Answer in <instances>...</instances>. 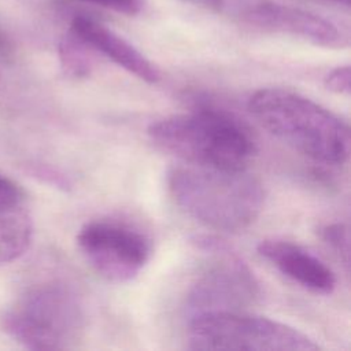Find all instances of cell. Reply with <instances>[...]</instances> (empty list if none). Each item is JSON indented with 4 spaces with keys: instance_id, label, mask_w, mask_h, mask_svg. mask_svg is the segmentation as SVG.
Masks as SVG:
<instances>
[{
    "instance_id": "8fae6325",
    "label": "cell",
    "mask_w": 351,
    "mask_h": 351,
    "mask_svg": "<svg viewBox=\"0 0 351 351\" xmlns=\"http://www.w3.org/2000/svg\"><path fill=\"white\" fill-rule=\"evenodd\" d=\"M33 222L25 204L0 210V265L26 252L32 243Z\"/></svg>"
},
{
    "instance_id": "9c48e42d",
    "label": "cell",
    "mask_w": 351,
    "mask_h": 351,
    "mask_svg": "<svg viewBox=\"0 0 351 351\" xmlns=\"http://www.w3.org/2000/svg\"><path fill=\"white\" fill-rule=\"evenodd\" d=\"M256 250L262 258L300 287L319 295L333 292L336 276L332 269L302 245L287 240L266 239L258 244Z\"/></svg>"
},
{
    "instance_id": "30bf717a",
    "label": "cell",
    "mask_w": 351,
    "mask_h": 351,
    "mask_svg": "<svg viewBox=\"0 0 351 351\" xmlns=\"http://www.w3.org/2000/svg\"><path fill=\"white\" fill-rule=\"evenodd\" d=\"M69 30L82 40L92 51L99 52L137 78L155 84L160 80L158 67L123 37L93 18L77 15Z\"/></svg>"
},
{
    "instance_id": "5b68a950",
    "label": "cell",
    "mask_w": 351,
    "mask_h": 351,
    "mask_svg": "<svg viewBox=\"0 0 351 351\" xmlns=\"http://www.w3.org/2000/svg\"><path fill=\"white\" fill-rule=\"evenodd\" d=\"M188 343L192 350L314 351L319 346L303 332L243 311H217L191 317Z\"/></svg>"
},
{
    "instance_id": "4fadbf2b",
    "label": "cell",
    "mask_w": 351,
    "mask_h": 351,
    "mask_svg": "<svg viewBox=\"0 0 351 351\" xmlns=\"http://www.w3.org/2000/svg\"><path fill=\"white\" fill-rule=\"evenodd\" d=\"M322 240L337 254L346 269L350 266V233L344 223H329L321 229Z\"/></svg>"
},
{
    "instance_id": "e0dca14e",
    "label": "cell",
    "mask_w": 351,
    "mask_h": 351,
    "mask_svg": "<svg viewBox=\"0 0 351 351\" xmlns=\"http://www.w3.org/2000/svg\"><path fill=\"white\" fill-rule=\"evenodd\" d=\"M12 56V44L5 34V32L0 27V62H7Z\"/></svg>"
},
{
    "instance_id": "7a4b0ae2",
    "label": "cell",
    "mask_w": 351,
    "mask_h": 351,
    "mask_svg": "<svg viewBox=\"0 0 351 351\" xmlns=\"http://www.w3.org/2000/svg\"><path fill=\"white\" fill-rule=\"evenodd\" d=\"M148 136L160 149L196 166L245 169L256 154L247 125L213 106L158 119L148 126Z\"/></svg>"
},
{
    "instance_id": "3957f363",
    "label": "cell",
    "mask_w": 351,
    "mask_h": 351,
    "mask_svg": "<svg viewBox=\"0 0 351 351\" xmlns=\"http://www.w3.org/2000/svg\"><path fill=\"white\" fill-rule=\"evenodd\" d=\"M254 118L295 151L324 165H343L350 156V129L318 103L282 88H263L248 100Z\"/></svg>"
},
{
    "instance_id": "5bb4252c",
    "label": "cell",
    "mask_w": 351,
    "mask_h": 351,
    "mask_svg": "<svg viewBox=\"0 0 351 351\" xmlns=\"http://www.w3.org/2000/svg\"><path fill=\"white\" fill-rule=\"evenodd\" d=\"M25 199L23 189L12 178L0 173V210L25 204Z\"/></svg>"
},
{
    "instance_id": "277c9868",
    "label": "cell",
    "mask_w": 351,
    "mask_h": 351,
    "mask_svg": "<svg viewBox=\"0 0 351 351\" xmlns=\"http://www.w3.org/2000/svg\"><path fill=\"white\" fill-rule=\"evenodd\" d=\"M0 328L30 350H66L82 336L84 306L63 281L45 280L26 288L0 314Z\"/></svg>"
},
{
    "instance_id": "d6986e66",
    "label": "cell",
    "mask_w": 351,
    "mask_h": 351,
    "mask_svg": "<svg viewBox=\"0 0 351 351\" xmlns=\"http://www.w3.org/2000/svg\"><path fill=\"white\" fill-rule=\"evenodd\" d=\"M324 1L333 3V4H337V5H343V7H348L350 5V0H324Z\"/></svg>"
},
{
    "instance_id": "ac0fdd59",
    "label": "cell",
    "mask_w": 351,
    "mask_h": 351,
    "mask_svg": "<svg viewBox=\"0 0 351 351\" xmlns=\"http://www.w3.org/2000/svg\"><path fill=\"white\" fill-rule=\"evenodd\" d=\"M188 4L196 5V7H202L206 10H211V11H219L223 5L226 0H182Z\"/></svg>"
},
{
    "instance_id": "9a60e30c",
    "label": "cell",
    "mask_w": 351,
    "mask_h": 351,
    "mask_svg": "<svg viewBox=\"0 0 351 351\" xmlns=\"http://www.w3.org/2000/svg\"><path fill=\"white\" fill-rule=\"evenodd\" d=\"M75 1L107 8L128 16L140 14L145 5L144 0H75Z\"/></svg>"
},
{
    "instance_id": "7c38bea8",
    "label": "cell",
    "mask_w": 351,
    "mask_h": 351,
    "mask_svg": "<svg viewBox=\"0 0 351 351\" xmlns=\"http://www.w3.org/2000/svg\"><path fill=\"white\" fill-rule=\"evenodd\" d=\"M92 49L70 30L62 37L58 47L59 62L63 73L70 78H85L93 67Z\"/></svg>"
},
{
    "instance_id": "52a82bcc",
    "label": "cell",
    "mask_w": 351,
    "mask_h": 351,
    "mask_svg": "<svg viewBox=\"0 0 351 351\" xmlns=\"http://www.w3.org/2000/svg\"><path fill=\"white\" fill-rule=\"evenodd\" d=\"M77 245L93 270L114 282L133 280L152 252L145 233L117 219L86 222L77 234Z\"/></svg>"
},
{
    "instance_id": "8992f818",
    "label": "cell",
    "mask_w": 351,
    "mask_h": 351,
    "mask_svg": "<svg viewBox=\"0 0 351 351\" xmlns=\"http://www.w3.org/2000/svg\"><path fill=\"white\" fill-rule=\"evenodd\" d=\"M196 244L211 255L206 269L186 295L191 317L217 311H243L261 295L259 284L250 267L218 239L199 237Z\"/></svg>"
},
{
    "instance_id": "6da1fadb",
    "label": "cell",
    "mask_w": 351,
    "mask_h": 351,
    "mask_svg": "<svg viewBox=\"0 0 351 351\" xmlns=\"http://www.w3.org/2000/svg\"><path fill=\"white\" fill-rule=\"evenodd\" d=\"M174 202L200 223L221 232L247 229L261 214L265 192L245 169H219L185 163L167 176Z\"/></svg>"
},
{
    "instance_id": "2e32d148",
    "label": "cell",
    "mask_w": 351,
    "mask_h": 351,
    "mask_svg": "<svg viewBox=\"0 0 351 351\" xmlns=\"http://www.w3.org/2000/svg\"><path fill=\"white\" fill-rule=\"evenodd\" d=\"M350 80H351V71L348 66H339L333 69L326 77H325V86L333 93L337 95H350Z\"/></svg>"
},
{
    "instance_id": "ba28073f",
    "label": "cell",
    "mask_w": 351,
    "mask_h": 351,
    "mask_svg": "<svg viewBox=\"0 0 351 351\" xmlns=\"http://www.w3.org/2000/svg\"><path fill=\"white\" fill-rule=\"evenodd\" d=\"M243 16L259 29L300 37L319 47L341 48L347 44V38L335 23L298 7L261 0L248 5Z\"/></svg>"
}]
</instances>
